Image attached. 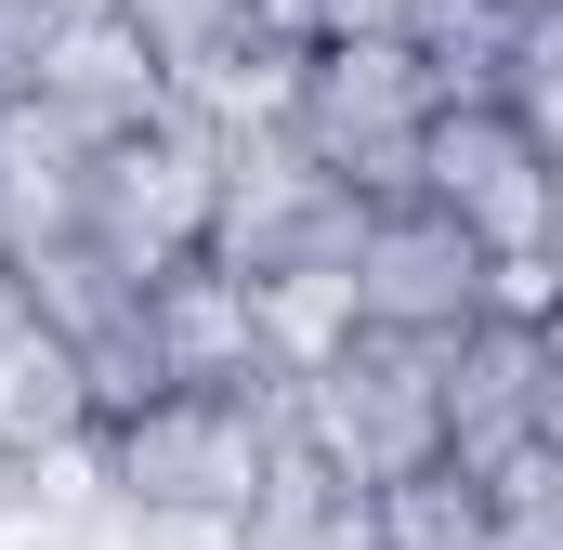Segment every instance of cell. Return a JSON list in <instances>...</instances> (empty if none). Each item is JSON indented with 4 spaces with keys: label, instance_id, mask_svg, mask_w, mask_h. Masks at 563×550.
Here are the masks:
<instances>
[{
    "label": "cell",
    "instance_id": "cell-15",
    "mask_svg": "<svg viewBox=\"0 0 563 550\" xmlns=\"http://www.w3.org/2000/svg\"><path fill=\"white\" fill-rule=\"evenodd\" d=\"M498 106L538 144H563V0H511V40H498Z\"/></svg>",
    "mask_w": 563,
    "mask_h": 550
},
{
    "label": "cell",
    "instance_id": "cell-2",
    "mask_svg": "<svg viewBox=\"0 0 563 550\" xmlns=\"http://www.w3.org/2000/svg\"><path fill=\"white\" fill-rule=\"evenodd\" d=\"M432 66L420 40H314L301 53V92H288V132L314 144L367 210L420 197V132H432Z\"/></svg>",
    "mask_w": 563,
    "mask_h": 550
},
{
    "label": "cell",
    "instance_id": "cell-23",
    "mask_svg": "<svg viewBox=\"0 0 563 550\" xmlns=\"http://www.w3.org/2000/svg\"><path fill=\"white\" fill-rule=\"evenodd\" d=\"M551 263H563V197H551Z\"/></svg>",
    "mask_w": 563,
    "mask_h": 550
},
{
    "label": "cell",
    "instance_id": "cell-13",
    "mask_svg": "<svg viewBox=\"0 0 563 550\" xmlns=\"http://www.w3.org/2000/svg\"><path fill=\"white\" fill-rule=\"evenodd\" d=\"M354 328H367V315H354V263H288V275H263V341H276L288 381L328 367Z\"/></svg>",
    "mask_w": 563,
    "mask_h": 550
},
{
    "label": "cell",
    "instance_id": "cell-4",
    "mask_svg": "<svg viewBox=\"0 0 563 550\" xmlns=\"http://www.w3.org/2000/svg\"><path fill=\"white\" fill-rule=\"evenodd\" d=\"M367 237V197L314 157V144L263 119V132H223V197H210V263L223 275H288V263H354Z\"/></svg>",
    "mask_w": 563,
    "mask_h": 550
},
{
    "label": "cell",
    "instance_id": "cell-24",
    "mask_svg": "<svg viewBox=\"0 0 563 550\" xmlns=\"http://www.w3.org/2000/svg\"><path fill=\"white\" fill-rule=\"evenodd\" d=\"M0 250H13V223H0Z\"/></svg>",
    "mask_w": 563,
    "mask_h": 550
},
{
    "label": "cell",
    "instance_id": "cell-22",
    "mask_svg": "<svg viewBox=\"0 0 563 550\" xmlns=\"http://www.w3.org/2000/svg\"><path fill=\"white\" fill-rule=\"evenodd\" d=\"M538 328H551V354H563V301H551V315H538Z\"/></svg>",
    "mask_w": 563,
    "mask_h": 550
},
{
    "label": "cell",
    "instance_id": "cell-17",
    "mask_svg": "<svg viewBox=\"0 0 563 550\" xmlns=\"http://www.w3.org/2000/svg\"><path fill=\"white\" fill-rule=\"evenodd\" d=\"M40 40H53V0H0V106L40 92Z\"/></svg>",
    "mask_w": 563,
    "mask_h": 550
},
{
    "label": "cell",
    "instance_id": "cell-7",
    "mask_svg": "<svg viewBox=\"0 0 563 550\" xmlns=\"http://www.w3.org/2000/svg\"><path fill=\"white\" fill-rule=\"evenodd\" d=\"M354 315L394 328V341H459L472 315H498V250H485L459 210L394 197V210H367V237H354Z\"/></svg>",
    "mask_w": 563,
    "mask_h": 550
},
{
    "label": "cell",
    "instance_id": "cell-21",
    "mask_svg": "<svg viewBox=\"0 0 563 550\" xmlns=\"http://www.w3.org/2000/svg\"><path fill=\"white\" fill-rule=\"evenodd\" d=\"M538 432H551V446H563V354H551V407H538Z\"/></svg>",
    "mask_w": 563,
    "mask_h": 550
},
{
    "label": "cell",
    "instance_id": "cell-8",
    "mask_svg": "<svg viewBox=\"0 0 563 550\" xmlns=\"http://www.w3.org/2000/svg\"><path fill=\"white\" fill-rule=\"evenodd\" d=\"M432 394H445V459H459V472H498L511 446H538L551 328H538V315H472L459 341H432Z\"/></svg>",
    "mask_w": 563,
    "mask_h": 550
},
{
    "label": "cell",
    "instance_id": "cell-11",
    "mask_svg": "<svg viewBox=\"0 0 563 550\" xmlns=\"http://www.w3.org/2000/svg\"><path fill=\"white\" fill-rule=\"evenodd\" d=\"M79 210H92V132H79V119H53L40 92H26V106H0V223H13V250L79 237Z\"/></svg>",
    "mask_w": 563,
    "mask_h": 550
},
{
    "label": "cell",
    "instance_id": "cell-6",
    "mask_svg": "<svg viewBox=\"0 0 563 550\" xmlns=\"http://www.w3.org/2000/svg\"><path fill=\"white\" fill-rule=\"evenodd\" d=\"M420 197L432 210H459L498 263L511 250H551V197H563V144H538L498 92H472V106H432L420 132Z\"/></svg>",
    "mask_w": 563,
    "mask_h": 550
},
{
    "label": "cell",
    "instance_id": "cell-14",
    "mask_svg": "<svg viewBox=\"0 0 563 550\" xmlns=\"http://www.w3.org/2000/svg\"><path fill=\"white\" fill-rule=\"evenodd\" d=\"M407 40H420L432 92H445V106H472V92H498V40H511V0H420V13H407Z\"/></svg>",
    "mask_w": 563,
    "mask_h": 550
},
{
    "label": "cell",
    "instance_id": "cell-3",
    "mask_svg": "<svg viewBox=\"0 0 563 550\" xmlns=\"http://www.w3.org/2000/svg\"><path fill=\"white\" fill-rule=\"evenodd\" d=\"M288 419L328 446V472L354 485V498H380V485H407L445 459V394H432V341H394V328H354L328 367H301L288 381Z\"/></svg>",
    "mask_w": 563,
    "mask_h": 550
},
{
    "label": "cell",
    "instance_id": "cell-1",
    "mask_svg": "<svg viewBox=\"0 0 563 550\" xmlns=\"http://www.w3.org/2000/svg\"><path fill=\"white\" fill-rule=\"evenodd\" d=\"M276 446H288V381H263V394L170 381V394H144L132 419H106L119 498H132L144 525H223V538L250 525V498H263Z\"/></svg>",
    "mask_w": 563,
    "mask_h": 550
},
{
    "label": "cell",
    "instance_id": "cell-9",
    "mask_svg": "<svg viewBox=\"0 0 563 550\" xmlns=\"http://www.w3.org/2000/svg\"><path fill=\"white\" fill-rule=\"evenodd\" d=\"M40 106L79 119L92 144L170 119V66H157V26L132 0H53V40H40Z\"/></svg>",
    "mask_w": 563,
    "mask_h": 550
},
{
    "label": "cell",
    "instance_id": "cell-16",
    "mask_svg": "<svg viewBox=\"0 0 563 550\" xmlns=\"http://www.w3.org/2000/svg\"><path fill=\"white\" fill-rule=\"evenodd\" d=\"M485 538L498 550H563V446H511L498 472H485Z\"/></svg>",
    "mask_w": 563,
    "mask_h": 550
},
{
    "label": "cell",
    "instance_id": "cell-5",
    "mask_svg": "<svg viewBox=\"0 0 563 550\" xmlns=\"http://www.w3.org/2000/svg\"><path fill=\"white\" fill-rule=\"evenodd\" d=\"M210 197H223V132L170 106V119H144V132L92 144V210H79V223H92L132 275H170V263L210 250Z\"/></svg>",
    "mask_w": 563,
    "mask_h": 550
},
{
    "label": "cell",
    "instance_id": "cell-10",
    "mask_svg": "<svg viewBox=\"0 0 563 550\" xmlns=\"http://www.w3.org/2000/svg\"><path fill=\"white\" fill-rule=\"evenodd\" d=\"M144 341H157V381H210V394H263L288 381L276 341H263V288L223 275L210 250L170 275H144Z\"/></svg>",
    "mask_w": 563,
    "mask_h": 550
},
{
    "label": "cell",
    "instance_id": "cell-12",
    "mask_svg": "<svg viewBox=\"0 0 563 550\" xmlns=\"http://www.w3.org/2000/svg\"><path fill=\"white\" fill-rule=\"evenodd\" d=\"M79 432H106V407H92V354L66 341V328H13L0 341V446L13 459H53V446H79Z\"/></svg>",
    "mask_w": 563,
    "mask_h": 550
},
{
    "label": "cell",
    "instance_id": "cell-19",
    "mask_svg": "<svg viewBox=\"0 0 563 550\" xmlns=\"http://www.w3.org/2000/svg\"><path fill=\"white\" fill-rule=\"evenodd\" d=\"M26 315H40V301H26V275H13V250H0V341H13Z\"/></svg>",
    "mask_w": 563,
    "mask_h": 550
},
{
    "label": "cell",
    "instance_id": "cell-20",
    "mask_svg": "<svg viewBox=\"0 0 563 550\" xmlns=\"http://www.w3.org/2000/svg\"><path fill=\"white\" fill-rule=\"evenodd\" d=\"M13 512H26V459L0 446V525H13Z\"/></svg>",
    "mask_w": 563,
    "mask_h": 550
},
{
    "label": "cell",
    "instance_id": "cell-18",
    "mask_svg": "<svg viewBox=\"0 0 563 550\" xmlns=\"http://www.w3.org/2000/svg\"><path fill=\"white\" fill-rule=\"evenodd\" d=\"M420 0H301V40H407Z\"/></svg>",
    "mask_w": 563,
    "mask_h": 550
}]
</instances>
